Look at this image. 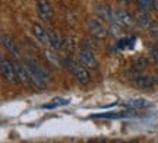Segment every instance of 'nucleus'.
Listing matches in <instances>:
<instances>
[{
  "instance_id": "1",
  "label": "nucleus",
  "mask_w": 158,
  "mask_h": 143,
  "mask_svg": "<svg viewBox=\"0 0 158 143\" xmlns=\"http://www.w3.org/2000/svg\"><path fill=\"white\" fill-rule=\"evenodd\" d=\"M63 64L66 66V69L70 72V74L78 80L79 83L86 85V83L89 82V73L86 72V69H85V66L82 63L79 64L76 60H72V58L66 57L64 60H63Z\"/></svg>"
},
{
  "instance_id": "2",
  "label": "nucleus",
  "mask_w": 158,
  "mask_h": 143,
  "mask_svg": "<svg viewBox=\"0 0 158 143\" xmlns=\"http://www.w3.org/2000/svg\"><path fill=\"white\" fill-rule=\"evenodd\" d=\"M88 29H89V34L95 38H106L108 34V29L98 18H92L88 21Z\"/></svg>"
},
{
  "instance_id": "3",
  "label": "nucleus",
  "mask_w": 158,
  "mask_h": 143,
  "mask_svg": "<svg viewBox=\"0 0 158 143\" xmlns=\"http://www.w3.org/2000/svg\"><path fill=\"white\" fill-rule=\"evenodd\" d=\"M23 63H25V66L28 67V70L31 73H34L35 76H38L41 80H44V82H48V80H50V77H51L50 73H48L41 64H38L37 62H34V60H29V58H27Z\"/></svg>"
},
{
  "instance_id": "4",
  "label": "nucleus",
  "mask_w": 158,
  "mask_h": 143,
  "mask_svg": "<svg viewBox=\"0 0 158 143\" xmlns=\"http://www.w3.org/2000/svg\"><path fill=\"white\" fill-rule=\"evenodd\" d=\"M0 72H2V76H3L5 80H7V82H15V79H16L15 67H13V64H12L5 56H2V58H0Z\"/></svg>"
},
{
  "instance_id": "5",
  "label": "nucleus",
  "mask_w": 158,
  "mask_h": 143,
  "mask_svg": "<svg viewBox=\"0 0 158 143\" xmlns=\"http://www.w3.org/2000/svg\"><path fill=\"white\" fill-rule=\"evenodd\" d=\"M79 60H81V63L84 64L85 67H89V69H97L98 67V62L95 60L94 53L91 51L89 48H81Z\"/></svg>"
},
{
  "instance_id": "6",
  "label": "nucleus",
  "mask_w": 158,
  "mask_h": 143,
  "mask_svg": "<svg viewBox=\"0 0 158 143\" xmlns=\"http://www.w3.org/2000/svg\"><path fill=\"white\" fill-rule=\"evenodd\" d=\"M95 15L98 19L106 21V22H111L113 19H116V12H113V9L108 5H97Z\"/></svg>"
},
{
  "instance_id": "7",
  "label": "nucleus",
  "mask_w": 158,
  "mask_h": 143,
  "mask_svg": "<svg viewBox=\"0 0 158 143\" xmlns=\"http://www.w3.org/2000/svg\"><path fill=\"white\" fill-rule=\"evenodd\" d=\"M35 9H37V13L38 16L43 19V21H50L53 18V10H51V6L48 5L47 0H38L37 5H35Z\"/></svg>"
},
{
  "instance_id": "8",
  "label": "nucleus",
  "mask_w": 158,
  "mask_h": 143,
  "mask_svg": "<svg viewBox=\"0 0 158 143\" xmlns=\"http://www.w3.org/2000/svg\"><path fill=\"white\" fill-rule=\"evenodd\" d=\"M32 35H34L35 38L38 40V42L41 46H50V38H48V32L45 31L41 25L38 23H34L32 25Z\"/></svg>"
},
{
  "instance_id": "9",
  "label": "nucleus",
  "mask_w": 158,
  "mask_h": 143,
  "mask_svg": "<svg viewBox=\"0 0 158 143\" xmlns=\"http://www.w3.org/2000/svg\"><path fill=\"white\" fill-rule=\"evenodd\" d=\"M116 21L120 22L123 26H133L136 23L135 21V16H132L127 10H124V9H118L116 12Z\"/></svg>"
},
{
  "instance_id": "10",
  "label": "nucleus",
  "mask_w": 158,
  "mask_h": 143,
  "mask_svg": "<svg viewBox=\"0 0 158 143\" xmlns=\"http://www.w3.org/2000/svg\"><path fill=\"white\" fill-rule=\"evenodd\" d=\"M2 44H3V47H5L9 53H10L13 57H19V56H21V54H19V50H18L16 42L12 40V38L6 34V32H2Z\"/></svg>"
},
{
  "instance_id": "11",
  "label": "nucleus",
  "mask_w": 158,
  "mask_h": 143,
  "mask_svg": "<svg viewBox=\"0 0 158 143\" xmlns=\"http://www.w3.org/2000/svg\"><path fill=\"white\" fill-rule=\"evenodd\" d=\"M135 21L138 25H141L142 28H149V26L154 23L152 18H151V15L148 13V10H142V9L135 15Z\"/></svg>"
},
{
  "instance_id": "12",
  "label": "nucleus",
  "mask_w": 158,
  "mask_h": 143,
  "mask_svg": "<svg viewBox=\"0 0 158 143\" xmlns=\"http://www.w3.org/2000/svg\"><path fill=\"white\" fill-rule=\"evenodd\" d=\"M15 67V74H16V79L21 82H29V70L25 66V63H13Z\"/></svg>"
},
{
  "instance_id": "13",
  "label": "nucleus",
  "mask_w": 158,
  "mask_h": 143,
  "mask_svg": "<svg viewBox=\"0 0 158 143\" xmlns=\"http://www.w3.org/2000/svg\"><path fill=\"white\" fill-rule=\"evenodd\" d=\"M124 105L127 107V108H133V109H141V108H147L149 102H148L147 99H143V98H132V99H127Z\"/></svg>"
},
{
  "instance_id": "14",
  "label": "nucleus",
  "mask_w": 158,
  "mask_h": 143,
  "mask_svg": "<svg viewBox=\"0 0 158 143\" xmlns=\"http://www.w3.org/2000/svg\"><path fill=\"white\" fill-rule=\"evenodd\" d=\"M48 38H50V47L51 48H54V50H59V48H62L63 46V40L60 38V34L57 32V31H48Z\"/></svg>"
},
{
  "instance_id": "15",
  "label": "nucleus",
  "mask_w": 158,
  "mask_h": 143,
  "mask_svg": "<svg viewBox=\"0 0 158 143\" xmlns=\"http://www.w3.org/2000/svg\"><path fill=\"white\" fill-rule=\"evenodd\" d=\"M122 23L120 22H117L116 19L114 21H111L110 22V25H108V34L110 35H113V37H122L123 35V29H122Z\"/></svg>"
},
{
  "instance_id": "16",
  "label": "nucleus",
  "mask_w": 158,
  "mask_h": 143,
  "mask_svg": "<svg viewBox=\"0 0 158 143\" xmlns=\"http://www.w3.org/2000/svg\"><path fill=\"white\" fill-rule=\"evenodd\" d=\"M68 104H69V99H64V98H54V99H51L48 104H44L43 108L44 109H53V108H57V107L68 105Z\"/></svg>"
},
{
  "instance_id": "17",
  "label": "nucleus",
  "mask_w": 158,
  "mask_h": 143,
  "mask_svg": "<svg viewBox=\"0 0 158 143\" xmlns=\"http://www.w3.org/2000/svg\"><path fill=\"white\" fill-rule=\"evenodd\" d=\"M135 82L139 88H149V86L154 85V80L149 76H136Z\"/></svg>"
},
{
  "instance_id": "18",
  "label": "nucleus",
  "mask_w": 158,
  "mask_h": 143,
  "mask_svg": "<svg viewBox=\"0 0 158 143\" xmlns=\"http://www.w3.org/2000/svg\"><path fill=\"white\" fill-rule=\"evenodd\" d=\"M138 6L141 7L142 10H152L155 9V0H136Z\"/></svg>"
},
{
  "instance_id": "19",
  "label": "nucleus",
  "mask_w": 158,
  "mask_h": 143,
  "mask_svg": "<svg viewBox=\"0 0 158 143\" xmlns=\"http://www.w3.org/2000/svg\"><path fill=\"white\" fill-rule=\"evenodd\" d=\"M130 113H102V114H97L94 117H101V118H123V117H129Z\"/></svg>"
},
{
  "instance_id": "20",
  "label": "nucleus",
  "mask_w": 158,
  "mask_h": 143,
  "mask_svg": "<svg viewBox=\"0 0 158 143\" xmlns=\"http://www.w3.org/2000/svg\"><path fill=\"white\" fill-rule=\"evenodd\" d=\"M149 32H151L154 37L158 38V23H152V25L149 26Z\"/></svg>"
},
{
  "instance_id": "21",
  "label": "nucleus",
  "mask_w": 158,
  "mask_h": 143,
  "mask_svg": "<svg viewBox=\"0 0 158 143\" xmlns=\"http://www.w3.org/2000/svg\"><path fill=\"white\" fill-rule=\"evenodd\" d=\"M143 67H145V60H143V58H138V62L135 63V69L142 70Z\"/></svg>"
},
{
  "instance_id": "22",
  "label": "nucleus",
  "mask_w": 158,
  "mask_h": 143,
  "mask_svg": "<svg viewBox=\"0 0 158 143\" xmlns=\"http://www.w3.org/2000/svg\"><path fill=\"white\" fill-rule=\"evenodd\" d=\"M151 57L154 58V62H155V63H158V46L154 47L152 50H151Z\"/></svg>"
},
{
  "instance_id": "23",
  "label": "nucleus",
  "mask_w": 158,
  "mask_h": 143,
  "mask_svg": "<svg viewBox=\"0 0 158 143\" xmlns=\"http://www.w3.org/2000/svg\"><path fill=\"white\" fill-rule=\"evenodd\" d=\"M117 2H118V3H124V5H127L130 0H117Z\"/></svg>"
},
{
  "instance_id": "24",
  "label": "nucleus",
  "mask_w": 158,
  "mask_h": 143,
  "mask_svg": "<svg viewBox=\"0 0 158 143\" xmlns=\"http://www.w3.org/2000/svg\"><path fill=\"white\" fill-rule=\"evenodd\" d=\"M155 9L158 10V0H155Z\"/></svg>"
}]
</instances>
